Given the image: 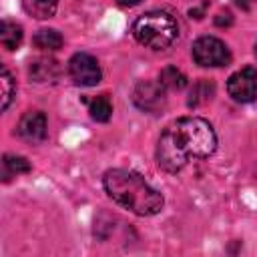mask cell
Returning <instances> with one entry per match:
<instances>
[{
    "label": "cell",
    "mask_w": 257,
    "mask_h": 257,
    "mask_svg": "<svg viewBox=\"0 0 257 257\" xmlns=\"http://www.w3.org/2000/svg\"><path fill=\"white\" fill-rule=\"evenodd\" d=\"M159 82L167 90H181V88L187 86V76L177 66H165L159 74Z\"/></svg>",
    "instance_id": "5bb4252c"
},
{
    "label": "cell",
    "mask_w": 257,
    "mask_h": 257,
    "mask_svg": "<svg viewBox=\"0 0 257 257\" xmlns=\"http://www.w3.org/2000/svg\"><path fill=\"white\" fill-rule=\"evenodd\" d=\"M0 86H2V110H6L16 96V82L6 66H2L0 70Z\"/></svg>",
    "instance_id": "2e32d148"
},
{
    "label": "cell",
    "mask_w": 257,
    "mask_h": 257,
    "mask_svg": "<svg viewBox=\"0 0 257 257\" xmlns=\"http://www.w3.org/2000/svg\"><path fill=\"white\" fill-rule=\"evenodd\" d=\"M217 24L221 26L223 24V18H217ZM225 24H231V14L229 12H225Z\"/></svg>",
    "instance_id": "ffe728a7"
},
{
    "label": "cell",
    "mask_w": 257,
    "mask_h": 257,
    "mask_svg": "<svg viewBox=\"0 0 257 257\" xmlns=\"http://www.w3.org/2000/svg\"><path fill=\"white\" fill-rule=\"evenodd\" d=\"M16 133L26 143H42L48 135V120L42 110H28L18 120Z\"/></svg>",
    "instance_id": "ba28073f"
},
{
    "label": "cell",
    "mask_w": 257,
    "mask_h": 257,
    "mask_svg": "<svg viewBox=\"0 0 257 257\" xmlns=\"http://www.w3.org/2000/svg\"><path fill=\"white\" fill-rule=\"evenodd\" d=\"M88 112H90V118L96 120V122H106L112 114V102L106 94H100L96 98L90 100L88 104Z\"/></svg>",
    "instance_id": "9a60e30c"
},
{
    "label": "cell",
    "mask_w": 257,
    "mask_h": 257,
    "mask_svg": "<svg viewBox=\"0 0 257 257\" xmlns=\"http://www.w3.org/2000/svg\"><path fill=\"white\" fill-rule=\"evenodd\" d=\"M102 187L116 205L139 217H153L161 213L165 205L163 195L151 187L137 171L108 169L102 177Z\"/></svg>",
    "instance_id": "7a4b0ae2"
},
{
    "label": "cell",
    "mask_w": 257,
    "mask_h": 257,
    "mask_svg": "<svg viewBox=\"0 0 257 257\" xmlns=\"http://www.w3.org/2000/svg\"><path fill=\"white\" fill-rule=\"evenodd\" d=\"M58 62L52 58H36L30 62V76L34 82H52L58 78Z\"/></svg>",
    "instance_id": "9c48e42d"
},
{
    "label": "cell",
    "mask_w": 257,
    "mask_h": 257,
    "mask_svg": "<svg viewBox=\"0 0 257 257\" xmlns=\"http://www.w3.org/2000/svg\"><path fill=\"white\" fill-rule=\"evenodd\" d=\"M24 12L36 20H46L56 14L58 0H22Z\"/></svg>",
    "instance_id": "30bf717a"
},
{
    "label": "cell",
    "mask_w": 257,
    "mask_h": 257,
    "mask_svg": "<svg viewBox=\"0 0 257 257\" xmlns=\"http://www.w3.org/2000/svg\"><path fill=\"white\" fill-rule=\"evenodd\" d=\"M191 56L199 66H227L231 62L229 46L215 36H201L193 42Z\"/></svg>",
    "instance_id": "277c9868"
},
{
    "label": "cell",
    "mask_w": 257,
    "mask_h": 257,
    "mask_svg": "<svg viewBox=\"0 0 257 257\" xmlns=\"http://www.w3.org/2000/svg\"><path fill=\"white\" fill-rule=\"evenodd\" d=\"M68 74L76 86H94L102 78L96 58L86 52H76L68 60Z\"/></svg>",
    "instance_id": "8992f818"
},
{
    "label": "cell",
    "mask_w": 257,
    "mask_h": 257,
    "mask_svg": "<svg viewBox=\"0 0 257 257\" xmlns=\"http://www.w3.org/2000/svg\"><path fill=\"white\" fill-rule=\"evenodd\" d=\"M217 149V135L209 120L183 116L169 124L157 143V165L167 173H179L191 159H207Z\"/></svg>",
    "instance_id": "6da1fadb"
},
{
    "label": "cell",
    "mask_w": 257,
    "mask_h": 257,
    "mask_svg": "<svg viewBox=\"0 0 257 257\" xmlns=\"http://www.w3.org/2000/svg\"><path fill=\"white\" fill-rule=\"evenodd\" d=\"M30 171V163L24 157H16V155H4L2 159V179L8 181L10 177L22 175Z\"/></svg>",
    "instance_id": "4fadbf2b"
},
{
    "label": "cell",
    "mask_w": 257,
    "mask_h": 257,
    "mask_svg": "<svg viewBox=\"0 0 257 257\" xmlns=\"http://www.w3.org/2000/svg\"><path fill=\"white\" fill-rule=\"evenodd\" d=\"M213 92H215L213 82H209V80H199V82H197V84H193V88H191L189 106H197V104H201V102L211 100Z\"/></svg>",
    "instance_id": "e0dca14e"
},
{
    "label": "cell",
    "mask_w": 257,
    "mask_h": 257,
    "mask_svg": "<svg viewBox=\"0 0 257 257\" xmlns=\"http://www.w3.org/2000/svg\"><path fill=\"white\" fill-rule=\"evenodd\" d=\"M233 2H235L239 8H243V10H249V8H251V6H253L257 0H233Z\"/></svg>",
    "instance_id": "ac0fdd59"
},
{
    "label": "cell",
    "mask_w": 257,
    "mask_h": 257,
    "mask_svg": "<svg viewBox=\"0 0 257 257\" xmlns=\"http://www.w3.org/2000/svg\"><path fill=\"white\" fill-rule=\"evenodd\" d=\"M22 28L12 20H2L0 24V42L6 50H16L22 44Z\"/></svg>",
    "instance_id": "8fae6325"
},
{
    "label": "cell",
    "mask_w": 257,
    "mask_h": 257,
    "mask_svg": "<svg viewBox=\"0 0 257 257\" xmlns=\"http://www.w3.org/2000/svg\"><path fill=\"white\" fill-rule=\"evenodd\" d=\"M133 36L139 44L151 50L169 48L179 36L177 20L163 10H151L139 16L133 24Z\"/></svg>",
    "instance_id": "3957f363"
},
{
    "label": "cell",
    "mask_w": 257,
    "mask_h": 257,
    "mask_svg": "<svg viewBox=\"0 0 257 257\" xmlns=\"http://www.w3.org/2000/svg\"><path fill=\"white\" fill-rule=\"evenodd\" d=\"M227 92L235 102H253L257 100V68L245 66L233 72L227 80Z\"/></svg>",
    "instance_id": "5b68a950"
},
{
    "label": "cell",
    "mask_w": 257,
    "mask_h": 257,
    "mask_svg": "<svg viewBox=\"0 0 257 257\" xmlns=\"http://www.w3.org/2000/svg\"><path fill=\"white\" fill-rule=\"evenodd\" d=\"M133 102L145 112H159L167 102V88L159 80H141L133 90Z\"/></svg>",
    "instance_id": "52a82bcc"
},
{
    "label": "cell",
    "mask_w": 257,
    "mask_h": 257,
    "mask_svg": "<svg viewBox=\"0 0 257 257\" xmlns=\"http://www.w3.org/2000/svg\"><path fill=\"white\" fill-rule=\"evenodd\" d=\"M32 42H34L36 48L50 52V50H58V48L62 46L64 38H62V34H60L58 30H54V28H42V30H38V32L34 34Z\"/></svg>",
    "instance_id": "7c38bea8"
},
{
    "label": "cell",
    "mask_w": 257,
    "mask_h": 257,
    "mask_svg": "<svg viewBox=\"0 0 257 257\" xmlns=\"http://www.w3.org/2000/svg\"><path fill=\"white\" fill-rule=\"evenodd\" d=\"M120 6H124V8H131V6H137V4H141L143 0H116Z\"/></svg>",
    "instance_id": "d6986e66"
},
{
    "label": "cell",
    "mask_w": 257,
    "mask_h": 257,
    "mask_svg": "<svg viewBox=\"0 0 257 257\" xmlns=\"http://www.w3.org/2000/svg\"><path fill=\"white\" fill-rule=\"evenodd\" d=\"M255 52H257V44H255Z\"/></svg>",
    "instance_id": "44dd1931"
}]
</instances>
